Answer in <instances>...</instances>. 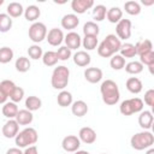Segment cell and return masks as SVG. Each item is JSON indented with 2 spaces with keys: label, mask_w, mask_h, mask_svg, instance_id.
<instances>
[{
  "label": "cell",
  "mask_w": 154,
  "mask_h": 154,
  "mask_svg": "<svg viewBox=\"0 0 154 154\" xmlns=\"http://www.w3.org/2000/svg\"><path fill=\"white\" fill-rule=\"evenodd\" d=\"M16 84L12 82V81H10V79H4L1 83H0V90L7 96V97H10L11 96V94L13 93V90L16 89Z\"/></svg>",
  "instance_id": "38"
},
{
  "label": "cell",
  "mask_w": 154,
  "mask_h": 154,
  "mask_svg": "<svg viewBox=\"0 0 154 154\" xmlns=\"http://www.w3.org/2000/svg\"><path fill=\"white\" fill-rule=\"evenodd\" d=\"M14 119L18 123V125H29L34 120V116L28 109H19Z\"/></svg>",
  "instance_id": "19"
},
{
  "label": "cell",
  "mask_w": 154,
  "mask_h": 154,
  "mask_svg": "<svg viewBox=\"0 0 154 154\" xmlns=\"http://www.w3.org/2000/svg\"><path fill=\"white\" fill-rule=\"evenodd\" d=\"M23 154H38L37 147L36 146H29L25 148V150L23 152Z\"/></svg>",
  "instance_id": "46"
},
{
  "label": "cell",
  "mask_w": 154,
  "mask_h": 154,
  "mask_svg": "<svg viewBox=\"0 0 154 154\" xmlns=\"http://www.w3.org/2000/svg\"><path fill=\"white\" fill-rule=\"evenodd\" d=\"M100 93H101V96H102V101L108 106L116 105L120 99V93H119L118 84L112 79H106L101 83Z\"/></svg>",
  "instance_id": "1"
},
{
  "label": "cell",
  "mask_w": 154,
  "mask_h": 154,
  "mask_svg": "<svg viewBox=\"0 0 154 154\" xmlns=\"http://www.w3.org/2000/svg\"><path fill=\"white\" fill-rule=\"evenodd\" d=\"M12 28V18L7 13H0V32H7Z\"/></svg>",
  "instance_id": "34"
},
{
  "label": "cell",
  "mask_w": 154,
  "mask_h": 154,
  "mask_svg": "<svg viewBox=\"0 0 154 154\" xmlns=\"http://www.w3.org/2000/svg\"><path fill=\"white\" fill-rule=\"evenodd\" d=\"M6 154H23V152L19 148H10V149H7Z\"/></svg>",
  "instance_id": "47"
},
{
  "label": "cell",
  "mask_w": 154,
  "mask_h": 154,
  "mask_svg": "<svg viewBox=\"0 0 154 154\" xmlns=\"http://www.w3.org/2000/svg\"><path fill=\"white\" fill-rule=\"evenodd\" d=\"M106 17H107V20L109 23L117 24L120 19H123V11L117 6L116 7H111L109 10H107Z\"/></svg>",
  "instance_id": "25"
},
{
  "label": "cell",
  "mask_w": 154,
  "mask_h": 154,
  "mask_svg": "<svg viewBox=\"0 0 154 154\" xmlns=\"http://www.w3.org/2000/svg\"><path fill=\"white\" fill-rule=\"evenodd\" d=\"M19 131V125L18 123L16 122V119H8L4 126H2V135L6 137V138H13L17 136Z\"/></svg>",
  "instance_id": "10"
},
{
  "label": "cell",
  "mask_w": 154,
  "mask_h": 154,
  "mask_svg": "<svg viewBox=\"0 0 154 154\" xmlns=\"http://www.w3.org/2000/svg\"><path fill=\"white\" fill-rule=\"evenodd\" d=\"M55 53H57L58 60H61V61H66V60H69L70 57H71V49H69L66 46L59 47Z\"/></svg>",
  "instance_id": "43"
},
{
  "label": "cell",
  "mask_w": 154,
  "mask_h": 154,
  "mask_svg": "<svg viewBox=\"0 0 154 154\" xmlns=\"http://www.w3.org/2000/svg\"><path fill=\"white\" fill-rule=\"evenodd\" d=\"M106 13H107L106 6H103V5H96L94 7V10H93V18L96 22H101V20L105 19Z\"/></svg>",
  "instance_id": "39"
},
{
  "label": "cell",
  "mask_w": 154,
  "mask_h": 154,
  "mask_svg": "<svg viewBox=\"0 0 154 154\" xmlns=\"http://www.w3.org/2000/svg\"><path fill=\"white\" fill-rule=\"evenodd\" d=\"M102 70L99 67H88L84 71V78L89 82V83H97L102 79Z\"/></svg>",
  "instance_id": "15"
},
{
  "label": "cell",
  "mask_w": 154,
  "mask_h": 154,
  "mask_svg": "<svg viewBox=\"0 0 154 154\" xmlns=\"http://www.w3.org/2000/svg\"><path fill=\"white\" fill-rule=\"evenodd\" d=\"M61 147L65 152L67 153H75L81 147V141L77 136L75 135H69L66 137H64L63 142H61Z\"/></svg>",
  "instance_id": "8"
},
{
  "label": "cell",
  "mask_w": 154,
  "mask_h": 154,
  "mask_svg": "<svg viewBox=\"0 0 154 154\" xmlns=\"http://www.w3.org/2000/svg\"><path fill=\"white\" fill-rule=\"evenodd\" d=\"M57 101H58V105L60 107H67V106L72 105V94L67 90H61L58 94Z\"/></svg>",
  "instance_id": "27"
},
{
  "label": "cell",
  "mask_w": 154,
  "mask_h": 154,
  "mask_svg": "<svg viewBox=\"0 0 154 154\" xmlns=\"http://www.w3.org/2000/svg\"><path fill=\"white\" fill-rule=\"evenodd\" d=\"M18 106H17V103H14V102H5L4 103V106H2V114L6 117V118H8V119H13V118H16V116H17V113H18Z\"/></svg>",
  "instance_id": "24"
},
{
  "label": "cell",
  "mask_w": 154,
  "mask_h": 154,
  "mask_svg": "<svg viewBox=\"0 0 154 154\" xmlns=\"http://www.w3.org/2000/svg\"><path fill=\"white\" fill-rule=\"evenodd\" d=\"M124 10L130 16H137L141 13V5L137 1H126L124 4Z\"/></svg>",
  "instance_id": "30"
},
{
  "label": "cell",
  "mask_w": 154,
  "mask_h": 154,
  "mask_svg": "<svg viewBox=\"0 0 154 154\" xmlns=\"http://www.w3.org/2000/svg\"><path fill=\"white\" fill-rule=\"evenodd\" d=\"M93 6H94L93 0H72L71 2V8L73 10V12L78 14L84 13L87 10L91 8Z\"/></svg>",
  "instance_id": "14"
},
{
  "label": "cell",
  "mask_w": 154,
  "mask_h": 154,
  "mask_svg": "<svg viewBox=\"0 0 154 154\" xmlns=\"http://www.w3.org/2000/svg\"><path fill=\"white\" fill-rule=\"evenodd\" d=\"M103 45L113 53V54H117V52H119L120 47H122V41L113 34H109L107 35L105 38H103Z\"/></svg>",
  "instance_id": "13"
},
{
  "label": "cell",
  "mask_w": 154,
  "mask_h": 154,
  "mask_svg": "<svg viewBox=\"0 0 154 154\" xmlns=\"http://www.w3.org/2000/svg\"><path fill=\"white\" fill-rule=\"evenodd\" d=\"M42 63L46 65V66H54L57 63H58V57H57V53L53 52V51H48L46 53H43L42 55Z\"/></svg>",
  "instance_id": "35"
},
{
  "label": "cell",
  "mask_w": 154,
  "mask_h": 154,
  "mask_svg": "<svg viewBox=\"0 0 154 154\" xmlns=\"http://www.w3.org/2000/svg\"><path fill=\"white\" fill-rule=\"evenodd\" d=\"M125 71L128 72V73H130V75H138V73H141L142 71H143V65L140 63V61H130V63H128V64H125Z\"/></svg>",
  "instance_id": "33"
},
{
  "label": "cell",
  "mask_w": 154,
  "mask_h": 154,
  "mask_svg": "<svg viewBox=\"0 0 154 154\" xmlns=\"http://www.w3.org/2000/svg\"><path fill=\"white\" fill-rule=\"evenodd\" d=\"M69 78H70L69 67H66L64 65H60V66H57L53 70L52 77H51V84L54 89L64 90L69 84Z\"/></svg>",
  "instance_id": "2"
},
{
  "label": "cell",
  "mask_w": 154,
  "mask_h": 154,
  "mask_svg": "<svg viewBox=\"0 0 154 154\" xmlns=\"http://www.w3.org/2000/svg\"><path fill=\"white\" fill-rule=\"evenodd\" d=\"M130 144L136 150H143V149L150 148L154 144V135L148 130L137 132L131 137Z\"/></svg>",
  "instance_id": "3"
},
{
  "label": "cell",
  "mask_w": 154,
  "mask_h": 154,
  "mask_svg": "<svg viewBox=\"0 0 154 154\" xmlns=\"http://www.w3.org/2000/svg\"><path fill=\"white\" fill-rule=\"evenodd\" d=\"M109 65H111V67H112L113 70L119 71V70L124 69V66H125V59H124L120 54H114V55H112V58H111Z\"/></svg>",
  "instance_id": "36"
},
{
  "label": "cell",
  "mask_w": 154,
  "mask_h": 154,
  "mask_svg": "<svg viewBox=\"0 0 154 154\" xmlns=\"http://www.w3.org/2000/svg\"><path fill=\"white\" fill-rule=\"evenodd\" d=\"M46 40L48 41V43L51 46H59L61 45V42L64 41V32L61 29H58V28H53L51 29L48 32H47V36H46Z\"/></svg>",
  "instance_id": "9"
},
{
  "label": "cell",
  "mask_w": 154,
  "mask_h": 154,
  "mask_svg": "<svg viewBox=\"0 0 154 154\" xmlns=\"http://www.w3.org/2000/svg\"><path fill=\"white\" fill-rule=\"evenodd\" d=\"M131 20L130 19H120L116 25L117 37L119 40H128L131 36Z\"/></svg>",
  "instance_id": "7"
},
{
  "label": "cell",
  "mask_w": 154,
  "mask_h": 154,
  "mask_svg": "<svg viewBox=\"0 0 154 154\" xmlns=\"http://www.w3.org/2000/svg\"><path fill=\"white\" fill-rule=\"evenodd\" d=\"M47 36V26L41 23V22H35L30 25L29 28V38L35 42L38 43L41 41H43Z\"/></svg>",
  "instance_id": "6"
},
{
  "label": "cell",
  "mask_w": 154,
  "mask_h": 154,
  "mask_svg": "<svg viewBox=\"0 0 154 154\" xmlns=\"http://www.w3.org/2000/svg\"><path fill=\"white\" fill-rule=\"evenodd\" d=\"M142 4L146 5V6H150V5L154 4V0H150V1H143V0H142Z\"/></svg>",
  "instance_id": "49"
},
{
  "label": "cell",
  "mask_w": 154,
  "mask_h": 154,
  "mask_svg": "<svg viewBox=\"0 0 154 154\" xmlns=\"http://www.w3.org/2000/svg\"><path fill=\"white\" fill-rule=\"evenodd\" d=\"M142 109H143V101L140 97L124 100L119 106V111L123 116H131L134 113L142 112Z\"/></svg>",
  "instance_id": "5"
},
{
  "label": "cell",
  "mask_w": 154,
  "mask_h": 154,
  "mask_svg": "<svg viewBox=\"0 0 154 154\" xmlns=\"http://www.w3.org/2000/svg\"><path fill=\"white\" fill-rule=\"evenodd\" d=\"M30 60L26 58V57H19L17 60H16V64H14V67L18 72H26L30 70Z\"/></svg>",
  "instance_id": "31"
},
{
  "label": "cell",
  "mask_w": 154,
  "mask_h": 154,
  "mask_svg": "<svg viewBox=\"0 0 154 154\" xmlns=\"http://www.w3.org/2000/svg\"><path fill=\"white\" fill-rule=\"evenodd\" d=\"M64 41H65V46L69 48V49H77L81 47L82 45V38L81 36L75 32V31H71L69 32L66 36H64Z\"/></svg>",
  "instance_id": "12"
},
{
  "label": "cell",
  "mask_w": 154,
  "mask_h": 154,
  "mask_svg": "<svg viewBox=\"0 0 154 154\" xmlns=\"http://www.w3.org/2000/svg\"><path fill=\"white\" fill-rule=\"evenodd\" d=\"M100 32V28L94 22H87L83 25V34L84 36H97Z\"/></svg>",
  "instance_id": "29"
},
{
  "label": "cell",
  "mask_w": 154,
  "mask_h": 154,
  "mask_svg": "<svg viewBox=\"0 0 154 154\" xmlns=\"http://www.w3.org/2000/svg\"><path fill=\"white\" fill-rule=\"evenodd\" d=\"M41 106H42V101H41V99L37 97V96L31 95V96H28L26 100H25V107H26V109L30 111V112H34V111L40 109Z\"/></svg>",
  "instance_id": "28"
},
{
  "label": "cell",
  "mask_w": 154,
  "mask_h": 154,
  "mask_svg": "<svg viewBox=\"0 0 154 154\" xmlns=\"http://www.w3.org/2000/svg\"><path fill=\"white\" fill-rule=\"evenodd\" d=\"M7 14L11 17V18H18L20 17L23 13H24V8L22 6L20 2H17V1H13V2H10L7 5Z\"/></svg>",
  "instance_id": "22"
},
{
  "label": "cell",
  "mask_w": 154,
  "mask_h": 154,
  "mask_svg": "<svg viewBox=\"0 0 154 154\" xmlns=\"http://www.w3.org/2000/svg\"><path fill=\"white\" fill-rule=\"evenodd\" d=\"M79 24V18L73 14V13H69V14H65L63 18H61V26L64 29H67V30H72L75 28H77V25Z\"/></svg>",
  "instance_id": "18"
},
{
  "label": "cell",
  "mask_w": 154,
  "mask_h": 154,
  "mask_svg": "<svg viewBox=\"0 0 154 154\" xmlns=\"http://www.w3.org/2000/svg\"><path fill=\"white\" fill-rule=\"evenodd\" d=\"M2 4H4V0H0V6H1Z\"/></svg>",
  "instance_id": "52"
},
{
  "label": "cell",
  "mask_w": 154,
  "mask_h": 154,
  "mask_svg": "<svg viewBox=\"0 0 154 154\" xmlns=\"http://www.w3.org/2000/svg\"><path fill=\"white\" fill-rule=\"evenodd\" d=\"M144 103L147 106L153 107V105H154V89H148L144 93Z\"/></svg>",
  "instance_id": "45"
},
{
  "label": "cell",
  "mask_w": 154,
  "mask_h": 154,
  "mask_svg": "<svg viewBox=\"0 0 154 154\" xmlns=\"http://www.w3.org/2000/svg\"><path fill=\"white\" fill-rule=\"evenodd\" d=\"M78 138H79V141H82L87 144H91L96 141V132L94 129H91L89 126H84L79 130Z\"/></svg>",
  "instance_id": "11"
},
{
  "label": "cell",
  "mask_w": 154,
  "mask_h": 154,
  "mask_svg": "<svg viewBox=\"0 0 154 154\" xmlns=\"http://www.w3.org/2000/svg\"><path fill=\"white\" fill-rule=\"evenodd\" d=\"M140 63L144 66L147 65L148 67L149 66H154V52L153 51H149L147 53H143L142 55H140Z\"/></svg>",
  "instance_id": "42"
},
{
  "label": "cell",
  "mask_w": 154,
  "mask_h": 154,
  "mask_svg": "<svg viewBox=\"0 0 154 154\" xmlns=\"http://www.w3.org/2000/svg\"><path fill=\"white\" fill-rule=\"evenodd\" d=\"M90 61H91V57L85 51H77L73 54V63L77 66L85 67V66H88L90 64Z\"/></svg>",
  "instance_id": "17"
},
{
  "label": "cell",
  "mask_w": 154,
  "mask_h": 154,
  "mask_svg": "<svg viewBox=\"0 0 154 154\" xmlns=\"http://www.w3.org/2000/svg\"><path fill=\"white\" fill-rule=\"evenodd\" d=\"M13 59V51L10 47L0 48V64H7Z\"/></svg>",
  "instance_id": "37"
},
{
  "label": "cell",
  "mask_w": 154,
  "mask_h": 154,
  "mask_svg": "<svg viewBox=\"0 0 154 154\" xmlns=\"http://www.w3.org/2000/svg\"><path fill=\"white\" fill-rule=\"evenodd\" d=\"M6 100H7V96H6V95L0 90V105H1V103H5V102H6Z\"/></svg>",
  "instance_id": "48"
},
{
  "label": "cell",
  "mask_w": 154,
  "mask_h": 154,
  "mask_svg": "<svg viewBox=\"0 0 154 154\" xmlns=\"http://www.w3.org/2000/svg\"><path fill=\"white\" fill-rule=\"evenodd\" d=\"M120 55L125 59V58H134L136 55V48H135V45L132 43H124L122 45L120 49Z\"/></svg>",
  "instance_id": "32"
},
{
  "label": "cell",
  "mask_w": 154,
  "mask_h": 154,
  "mask_svg": "<svg viewBox=\"0 0 154 154\" xmlns=\"http://www.w3.org/2000/svg\"><path fill=\"white\" fill-rule=\"evenodd\" d=\"M37 138L38 135L34 128H25L24 130L17 134L14 141L18 148H26L29 146H34L37 142Z\"/></svg>",
  "instance_id": "4"
},
{
  "label": "cell",
  "mask_w": 154,
  "mask_h": 154,
  "mask_svg": "<svg viewBox=\"0 0 154 154\" xmlns=\"http://www.w3.org/2000/svg\"><path fill=\"white\" fill-rule=\"evenodd\" d=\"M102 154H105V153H102Z\"/></svg>",
  "instance_id": "53"
},
{
  "label": "cell",
  "mask_w": 154,
  "mask_h": 154,
  "mask_svg": "<svg viewBox=\"0 0 154 154\" xmlns=\"http://www.w3.org/2000/svg\"><path fill=\"white\" fill-rule=\"evenodd\" d=\"M153 113L150 111H142L138 116V124L143 130H149L153 125Z\"/></svg>",
  "instance_id": "16"
},
{
  "label": "cell",
  "mask_w": 154,
  "mask_h": 154,
  "mask_svg": "<svg viewBox=\"0 0 154 154\" xmlns=\"http://www.w3.org/2000/svg\"><path fill=\"white\" fill-rule=\"evenodd\" d=\"M126 89L132 93V94H140L142 91V88H143V84H142V81L137 77H130L128 78L126 81Z\"/></svg>",
  "instance_id": "20"
},
{
  "label": "cell",
  "mask_w": 154,
  "mask_h": 154,
  "mask_svg": "<svg viewBox=\"0 0 154 154\" xmlns=\"http://www.w3.org/2000/svg\"><path fill=\"white\" fill-rule=\"evenodd\" d=\"M135 48H136V54L142 55L143 53H147V52H149V51H153V43H152L150 40L144 38V40L138 41V42L135 45Z\"/></svg>",
  "instance_id": "26"
},
{
  "label": "cell",
  "mask_w": 154,
  "mask_h": 154,
  "mask_svg": "<svg viewBox=\"0 0 154 154\" xmlns=\"http://www.w3.org/2000/svg\"><path fill=\"white\" fill-rule=\"evenodd\" d=\"M146 154H154V148H149Z\"/></svg>",
  "instance_id": "51"
},
{
  "label": "cell",
  "mask_w": 154,
  "mask_h": 154,
  "mask_svg": "<svg viewBox=\"0 0 154 154\" xmlns=\"http://www.w3.org/2000/svg\"><path fill=\"white\" fill-rule=\"evenodd\" d=\"M82 45L87 51H93L97 46V36H84Z\"/></svg>",
  "instance_id": "40"
},
{
  "label": "cell",
  "mask_w": 154,
  "mask_h": 154,
  "mask_svg": "<svg viewBox=\"0 0 154 154\" xmlns=\"http://www.w3.org/2000/svg\"><path fill=\"white\" fill-rule=\"evenodd\" d=\"M23 97H24V89H23V88H20V87H16V89L13 90V93H12V94H11V96H10L11 101H12V102H14V103H17V102L22 101V100H23Z\"/></svg>",
  "instance_id": "44"
},
{
  "label": "cell",
  "mask_w": 154,
  "mask_h": 154,
  "mask_svg": "<svg viewBox=\"0 0 154 154\" xmlns=\"http://www.w3.org/2000/svg\"><path fill=\"white\" fill-rule=\"evenodd\" d=\"M71 112H72V114L76 116V117H83V116H85L87 112H88V105H87L83 100H77V101L72 102Z\"/></svg>",
  "instance_id": "21"
},
{
  "label": "cell",
  "mask_w": 154,
  "mask_h": 154,
  "mask_svg": "<svg viewBox=\"0 0 154 154\" xmlns=\"http://www.w3.org/2000/svg\"><path fill=\"white\" fill-rule=\"evenodd\" d=\"M75 154H90V153L87 150H77V152H75Z\"/></svg>",
  "instance_id": "50"
},
{
  "label": "cell",
  "mask_w": 154,
  "mask_h": 154,
  "mask_svg": "<svg viewBox=\"0 0 154 154\" xmlns=\"http://www.w3.org/2000/svg\"><path fill=\"white\" fill-rule=\"evenodd\" d=\"M40 16H41V10L35 5H30L24 10V17L28 22H34L35 23V20L38 19Z\"/></svg>",
  "instance_id": "23"
},
{
  "label": "cell",
  "mask_w": 154,
  "mask_h": 154,
  "mask_svg": "<svg viewBox=\"0 0 154 154\" xmlns=\"http://www.w3.org/2000/svg\"><path fill=\"white\" fill-rule=\"evenodd\" d=\"M28 54L31 59L34 60H37V59H41L42 55H43V51L42 48L38 46V45H32L28 48Z\"/></svg>",
  "instance_id": "41"
}]
</instances>
